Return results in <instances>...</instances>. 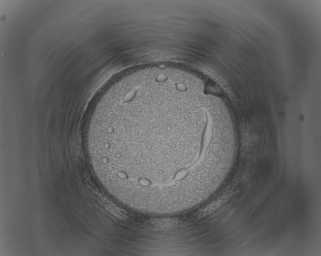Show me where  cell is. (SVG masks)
Masks as SVG:
<instances>
[{
	"label": "cell",
	"instance_id": "obj_1",
	"mask_svg": "<svg viewBox=\"0 0 321 256\" xmlns=\"http://www.w3.org/2000/svg\"><path fill=\"white\" fill-rule=\"evenodd\" d=\"M211 100L197 75L157 66L128 72L100 97L86 126L93 170L102 184L173 179L188 168L191 144L213 131Z\"/></svg>",
	"mask_w": 321,
	"mask_h": 256
},
{
	"label": "cell",
	"instance_id": "obj_2",
	"mask_svg": "<svg viewBox=\"0 0 321 256\" xmlns=\"http://www.w3.org/2000/svg\"><path fill=\"white\" fill-rule=\"evenodd\" d=\"M228 197V195L224 196L218 200L212 202L203 209L200 210L198 213V217L199 218H203L204 216L209 214L222 205L227 200Z\"/></svg>",
	"mask_w": 321,
	"mask_h": 256
}]
</instances>
